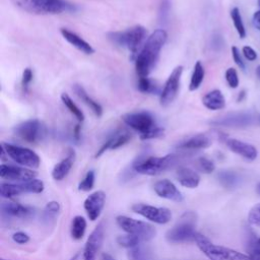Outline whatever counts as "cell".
Masks as SVG:
<instances>
[{
  "instance_id": "obj_28",
  "label": "cell",
  "mask_w": 260,
  "mask_h": 260,
  "mask_svg": "<svg viewBox=\"0 0 260 260\" xmlns=\"http://www.w3.org/2000/svg\"><path fill=\"white\" fill-rule=\"evenodd\" d=\"M86 231V220L81 215H76L72 218L71 226H70V234L73 240H81Z\"/></svg>"
},
{
  "instance_id": "obj_47",
  "label": "cell",
  "mask_w": 260,
  "mask_h": 260,
  "mask_svg": "<svg viewBox=\"0 0 260 260\" xmlns=\"http://www.w3.org/2000/svg\"><path fill=\"white\" fill-rule=\"evenodd\" d=\"M101 260H116V259L108 253H103L101 255Z\"/></svg>"
},
{
  "instance_id": "obj_34",
  "label": "cell",
  "mask_w": 260,
  "mask_h": 260,
  "mask_svg": "<svg viewBox=\"0 0 260 260\" xmlns=\"http://www.w3.org/2000/svg\"><path fill=\"white\" fill-rule=\"evenodd\" d=\"M60 204L57 201H50L46 204L44 210H43V218L46 221H50L56 218L60 212Z\"/></svg>"
},
{
  "instance_id": "obj_51",
  "label": "cell",
  "mask_w": 260,
  "mask_h": 260,
  "mask_svg": "<svg viewBox=\"0 0 260 260\" xmlns=\"http://www.w3.org/2000/svg\"><path fill=\"white\" fill-rule=\"evenodd\" d=\"M256 191L258 194H260V183H258V185L256 186Z\"/></svg>"
},
{
  "instance_id": "obj_29",
  "label": "cell",
  "mask_w": 260,
  "mask_h": 260,
  "mask_svg": "<svg viewBox=\"0 0 260 260\" xmlns=\"http://www.w3.org/2000/svg\"><path fill=\"white\" fill-rule=\"evenodd\" d=\"M204 75H205L204 67L200 61H197L194 65L193 73L191 75V79H190V83H189V89L191 91H194L200 87V85L204 79Z\"/></svg>"
},
{
  "instance_id": "obj_52",
  "label": "cell",
  "mask_w": 260,
  "mask_h": 260,
  "mask_svg": "<svg viewBox=\"0 0 260 260\" xmlns=\"http://www.w3.org/2000/svg\"><path fill=\"white\" fill-rule=\"evenodd\" d=\"M257 3H258V7L260 8V0H257Z\"/></svg>"
},
{
  "instance_id": "obj_33",
  "label": "cell",
  "mask_w": 260,
  "mask_h": 260,
  "mask_svg": "<svg viewBox=\"0 0 260 260\" xmlns=\"http://www.w3.org/2000/svg\"><path fill=\"white\" fill-rule=\"evenodd\" d=\"M219 183L225 188H233L237 185L238 177L232 171H221L217 175Z\"/></svg>"
},
{
  "instance_id": "obj_46",
  "label": "cell",
  "mask_w": 260,
  "mask_h": 260,
  "mask_svg": "<svg viewBox=\"0 0 260 260\" xmlns=\"http://www.w3.org/2000/svg\"><path fill=\"white\" fill-rule=\"evenodd\" d=\"M252 23L254 25V27L258 30H260V9L257 10L252 17Z\"/></svg>"
},
{
  "instance_id": "obj_9",
  "label": "cell",
  "mask_w": 260,
  "mask_h": 260,
  "mask_svg": "<svg viewBox=\"0 0 260 260\" xmlns=\"http://www.w3.org/2000/svg\"><path fill=\"white\" fill-rule=\"evenodd\" d=\"M1 148L4 149L7 156L21 167L28 169H38L40 167V156L29 148L5 142L1 143Z\"/></svg>"
},
{
  "instance_id": "obj_53",
  "label": "cell",
  "mask_w": 260,
  "mask_h": 260,
  "mask_svg": "<svg viewBox=\"0 0 260 260\" xmlns=\"http://www.w3.org/2000/svg\"><path fill=\"white\" fill-rule=\"evenodd\" d=\"M1 260H9V259H4V258H2Z\"/></svg>"
},
{
  "instance_id": "obj_17",
  "label": "cell",
  "mask_w": 260,
  "mask_h": 260,
  "mask_svg": "<svg viewBox=\"0 0 260 260\" xmlns=\"http://www.w3.org/2000/svg\"><path fill=\"white\" fill-rule=\"evenodd\" d=\"M153 190L160 198L175 202H182L184 200L182 192L176 187V185L172 181L168 179H162L155 182L153 185Z\"/></svg>"
},
{
  "instance_id": "obj_42",
  "label": "cell",
  "mask_w": 260,
  "mask_h": 260,
  "mask_svg": "<svg viewBox=\"0 0 260 260\" xmlns=\"http://www.w3.org/2000/svg\"><path fill=\"white\" fill-rule=\"evenodd\" d=\"M32 77H34V74H32V71L30 68H25L22 72V77H21V87L23 90H26L29 83L31 82L32 80Z\"/></svg>"
},
{
  "instance_id": "obj_1",
  "label": "cell",
  "mask_w": 260,
  "mask_h": 260,
  "mask_svg": "<svg viewBox=\"0 0 260 260\" xmlns=\"http://www.w3.org/2000/svg\"><path fill=\"white\" fill-rule=\"evenodd\" d=\"M168 39L165 29H155L145 41L135 59V68L139 77H147L155 66L159 53Z\"/></svg>"
},
{
  "instance_id": "obj_38",
  "label": "cell",
  "mask_w": 260,
  "mask_h": 260,
  "mask_svg": "<svg viewBox=\"0 0 260 260\" xmlns=\"http://www.w3.org/2000/svg\"><path fill=\"white\" fill-rule=\"evenodd\" d=\"M137 88L141 92H146V93L156 91V85L148 77H139L137 82Z\"/></svg>"
},
{
  "instance_id": "obj_14",
  "label": "cell",
  "mask_w": 260,
  "mask_h": 260,
  "mask_svg": "<svg viewBox=\"0 0 260 260\" xmlns=\"http://www.w3.org/2000/svg\"><path fill=\"white\" fill-rule=\"evenodd\" d=\"M37 172L24 167H16L11 165L0 166V177L2 179L13 181V182H23L36 179Z\"/></svg>"
},
{
  "instance_id": "obj_25",
  "label": "cell",
  "mask_w": 260,
  "mask_h": 260,
  "mask_svg": "<svg viewBox=\"0 0 260 260\" xmlns=\"http://www.w3.org/2000/svg\"><path fill=\"white\" fill-rule=\"evenodd\" d=\"M202 104L208 110L217 111L224 108L225 99L219 89H213L203 96Z\"/></svg>"
},
{
  "instance_id": "obj_24",
  "label": "cell",
  "mask_w": 260,
  "mask_h": 260,
  "mask_svg": "<svg viewBox=\"0 0 260 260\" xmlns=\"http://www.w3.org/2000/svg\"><path fill=\"white\" fill-rule=\"evenodd\" d=\"M210 144L211 140L207 135L197 134L178 144V148L183 150H198L207 148L210 146Z\"/></svg>"
},
{
  "instance_id": "obj_45",
  "label": "cell",
  "mask_w": 260,
  "mask_h": 260,
  "mask_svg": "<svg viewBox=\"0 0 260 260\" xmlns=\"http://www.w3.org/2000/svg\"><path fill=\"white\" fill-rule=\"evenodd\" d=\"M242 53L244 55V57L248 60V61H255L257 59V52L250 46H245L242 49Z\"/></svg>"
},
{
  "instance_id": "obj_26",
  "label": "cell",
  "mask_w": 260,
  "mask_h": 260,
  "mask_svg": "<svg viewBox=\"0 0 260 260\" xmlns=\"http://www.w3.org/2000/svg\"><path fill=\"white\" fill-rule=\"evenodd\" d=\"M73 90H74L75 94L93 112V114L96 117H101L103 115V108H102V106L98 102H95L91 96L88 95V93L83 88V86H81L80 84H74Z\"/></svg>"
},
{
  "instance_id": "obj_30",
  "label": "cell",
  "mask_w": 260,
  "mask_h": 260,
  "mask_svg": "<svg viewBox=\"0 0 260 260\" xmlns=\"http://www.w3.org/2000/svg\"><path fill=\"white\" fill-rule=\"evenodd\" d=\"M0 193L3 198H7V199L23 194L18 182L16 183L2 182L0 185Z\"/></svg>"
},
{
  "instance_id": "obj_23",
  "label": "cell",
  "mask_w": 260,
  "mask_h": 260,
  "mask_svg": "<svg viewBox=\"0 0 260 260\" xmlns=\"http://www.w3.org/2000/svg\"><path fill=\"white\" fill-rule=\"evenodd\" d=\"M75 160V152L70 150L66 157L56 164L52 170V178L56 181L63 180L70 172Z\"/></svg>"
},
{
  "instance_id": "obj_18",
  "label": "cell",
  "mask_w": 260,
  "mask_h": 260,
  "mask_svg": "<svg viewBox=\"0 0 260 260\" xmlns=\"http://www.w3.org/2000/svg\"><path fill=\"white\" fill-rule=\"evenodd\" d=\"M225 144L233 152L243 156L248 160H254L258 155L257 148L254 145L246 143L244 141L235 138H228L225 140Z\"/></svg>"
},
{
  "instance_id": "obj_21",
  "label": "cell",
  "mask_w": 260,
  "mask_h": 260,
  "mask_svg": "<svg viewBox=\"0 0 260 260\" xmlns=\"http://www.w3.org/2000/svg\"><path fill=\"white\" fill-rule=\"evenodd\" d=\"M130 138H131V135L127 131H121V132L115 133L100 147V149L95 154V157H100L108 149H117L123 146L130 140Z\"/></svg>"
},
{
  "instance_id": "obj_48",
  "label": "cell",
  "mask_w": 260,
  "mask_h": 260,
  "mask_svg": "<svg viewBox=\"0 0 260 260\" xmlns=\"http://www.w3.org/2000/svg\"><path fill=\"white\" fill-rule=\"evenodd\" d=\"M245 95H246L245 91H244V90L241 91V92L239 93V96H238V102H241V101L243 100V98H245Z\"/></svg>"
},
{
  "instance_id": "obj_41",
  "label": "cell",
  "mask_w": 260,
  "mask_h": 260,
  "mask_svg": "<svg viewBox=\"0 0 260 260\" xmlns=\"http://www.w3.org/2000/svg\"><path fill=\"white\" fill-rule=\"evenodd\" d=\"M248 221L251 224L260 226V203L256 204L251 208L248 214Z\"/></svg>"
},
{
  "instance_id": "obj_2",
  "label": "cell",
  "mask_w": 260,
  "mask_h": 260,
  "mask_svg": "<svg viewBox=\"0 0 260 260\" xmlns=\"http://www.w3.org/2000/svg\"><path fill=\"white\" fill-rule=\"evenodd\" d=\"M14 6L32 14H59L74 11L75 5L66 0H10Z\"/></svg>"
},
{
  "instance_id": "obj_5",
  "label": "cell",
  "mask_w": 260,
  "mask_h": 260,
  "mask_svg": "<svg viewBox=\"0 0 260 260\" xmlns=\"http://www.w3.org/2000/svg\"><path fill=\"white\" fill-rule=\"evenodd\" d=\"M194 242L200 251L210 260H250L249 255L234 249L215 245L202 234L197 233Z\"/></svg>"
},
{
  "instance_id": "obj_3",
  "label": "cell",
  "mask_w": 260,
  "mask_h": 260,
  "mask_svg": "<svg viewBox=\"0 0 260 260\" xmlns=\"http://www.w3.org/2000/svg\"><path fill=\"white\" fill-rule=\"evenodd\" d=\"M122 120L130 128L139 132L140 138L143 140L157 138L164 134V128L155 124L153 117L148 112L128 113L122 116Z\"/></svg>"
},
{
  "instance_id": "obj_20",
  "label": "cell",
  "mask_w": 260,
  "mask_h": 260,
  "mask_svg": "<svg viewBox=\"0 0 260 260\" xmlns=\"http://www.w3.org/2000/svg\"><path fill=\"white\" fill-rule=\"evenodd\" d=\"M178 182L189 189L196 188L200 183V176L194 170L187 167H180L176 172Z\"/></svg>"
},
{
  "instance_id": "obj_49",
  "label": "cell",
  "mask_w": 260,
  "mask_h": 260,
  "mask_svg": "<svg viewBox=\"0 0 260 260\" xmlns=\"http://www.w3.org/2000/svg\"><path fill=\"white\" fill-rule=\"evenodd\" d=\"M256 75H257V77H258L259 80H260V65H258V66L256 67Z\"/></svg>"
},
{
  "instance_id": "obj_11",
  "label": "cell",
  "mask_w": 260,
  "mask_h": 260,
  "mask_svg": "<svg viewBox=\"0 0 260 260\" xmlns=\"http://www.w3.org/2000/svg\"><path fill=\"white\" fill-rule=\"evenodd\" d=\"M131 209L133 212L154 223L166 224L172 219V212L166 207H156L145 203H135L131 206Z\"/></svg>"
},
{
  "instance_id": "obj_22",
  "label": "cell",
  "mask_w": 260,
  "mask_h": 260,
  "mask_svg": "<svg viewBox=\"0 0 260 260\" xmlns=\"http://www.w3.org/2000/svg\"><path fill=\"white\" fill-rule=\"evenodd\" d=\"M60 32L69 44H71L73 47H75L77 50L81 51L82 53H84L86 55H90L94 52V49L91 47V45H89L86 41H84L81 37H79L75 32H73L65 27H62L60 29Z\"/></svg>"
},
{
  "instance_id": "obj_32",
  "label": "cell",
  "mask_w": 260,
  "mask_h": 260,
  "mask_svg": "<svg viewBox=\"0 0 260 260\" xmlns=\"http://www.w3.org/2000/svg\"><path fill=\"white\" fill-rule=\"evenodd\" d=\"M231 18L233 20L234 26L241 39H244L246 37V28L242 19V15L240 12V9L238 7H234L231 10Z\"/></svg>"
},
{
  "instance_id": "obj_43",
  "label": "cell",
  "mask_w": 260,
  "mask_h": 260,
  "mask_svg": "<svg viewBox=\"0 0 260 260\" xmlns=\"http://www.w3.org/2000/svg\"><path fill=\"white\" fill-rule=\"evenodd\" d=\"M231 51H232V56H233V60L235 61V63L238 65V67H240V69L245 70V63L241 56L240 50L236 46H233Z\"/></svg>"
},
{
  "instance_id": "obj_7",
  "label": "cell",
  "mask_w": 260,
  "mask_h": 260,
  "mask_svg": "<svg viewBox=\"0 0 260 260\" xmlns=\"http://www.w3.org/2000/svg\"><path fill=\"white\" fill-rule=\"evenodd\" d=\"M146 28L142 25H135L123 31L111 32L110 39L119 46L127 48L133 55L137 56L141 46L144 45L146 40Z\"/></svg>"
},
{
  "instance_id": "obj_13",
  "label": "cell",
  "mask_w": 260,
  "mask_h": 260,
  "mask_svg": "<svg viewBox=\"0 0 260 260\" xmlns=\"http://www.w3.org/2000/svg\"><path fill=\"white\" fill-rule=\"evenodd\" d=\"M183 73V66L179 65L173 69L171 74L169 75L164 88L160 92V105L166 107L170 105L175 98L177 96L178 89L180 86V81H181V76Z\"/></svg>"
},
{
  "instance_id": "obj_39",
  "label": "cell",
  "mask_w": 260,
  "mask_h": 260,
  "mask_svg": "<svg viewBox=\"0 0 260 260\" xmlns=\"http://www.w3.org/2000/svg\"><path fill=\"white\" fill-rule=\"evenodd\" d=\"M196 165H197V168L204 174H211L215 169L213 161L205 156L199 157L196 161Z\"/></svg>"
},
{
  "instance_id": "obj_15",
  "label": "cell",
  "mask_w": 260,
  "mask_h": 260,
  "mask_svg": "<svg viewBox=\"0 0 260 260\" xmlns=\"http://www.w3.org/2000/svg\"><path fill=\"white\" fill-rule=\"evenodd\" d=\"M105 203H106V193L102 190L94 191L85 198L83 207L90 220L94 221L100 217L105 207Z\"/></svg>"
},
{
  "instance_id": "obj_50",
  "label": "cell",
  "mask_w": 260,
  "mask_h": 260,
  "mask_svg": "<svg viewBox=\"0 0 260 260\" xmlns=\"http://www.w3.org/2000/svg\"><path fill=\"white\" fill-rule=\"evenodd\" d=\"M78 256H79V255H78V253H76V254H75V255H74L70 260H78Z\"/></svg>"
},
{
  "instance_id": "obj_6",
  "label": "cell",
  "mask_w": 260,
  "mask_h": 260,
  "mask_svg": "<svg viewBox=\"0 0 260 260\" xmlns=\"http://www.w3.org/2000/svg\"><path fill=\"white\" fill-rule=\"evenodd\" d=\"M177 161L178 156L175 154H167L164 156H147L135 160L132 165V169L141 175L155 176L173 168Z\"/></svg>"
},
{
  "instance_id": "obj_12",
  "label": "cell",
  "mask_w": 260,
  "mask_h": 260,
  "mask_svg": "<svg viewBox=\"0 0 260 260\" xmlns=\"http://www.w3.org/2000/svg\"><path fill=\"white\" fill-rule=\"evenodd\" d=\"M105 238V226L104 222L101 221L93 229L88 236L83 251L81 260H96L98 253L100 252Z\"/></svg>"
},
{
  "instance_id": "obj_19",
  "label": "cell",
  "mask_w": 260,
  "mask_h": 260,
  "mask_svg": "<svg viewBox=\"0 0 260 260\" xmlns=\"http://www.w3.org/2000/svg\"><path fill=\"white\" fill-rule=\"evenodd\" d=\"M252 122V116L246 113H234L220 119L214 120L211 124L225 127H245Z\"/></svg>"
},
{
  "instance_id": "obj_31",
  "label": "cell",
  "mask_w": 260,
  "mask_h": 260,
  "mask_svg": "<svg viewBox=\"0 0 260 260\" xmlns=\"http://www.w3.org/2000/svg\"><path fill=\"white\" fill-rule=\"evenodd\" d=\"M61 100L63 102V104L65 105V107L69 110V112L80 122H82L84 120V114L82 113V111L76 106V104L72 101V99L69 96V94H67L66 92H63L61 94Z\"/></svg>"
},
{
  "instance_id": "obj_35",
  "label": "cell",
  "mask_w": 260,
  "mask_h": 260,
  "mask_svg": "<svg viewBox=\"0 0 260 260\" xmlns=\"http://www.w3.org/2000/svg\"><path fill=\"white\" fill-rule=\"evenodd\" d=\"M117 243L121 246V247H124V248H127V249H131V248H134L136 246H138L139 244L143 243L141 242L137 237L135 236H132V235H129V234H126V235H123V236H119L117 238Z\"/></svg>"
},
{
  "instance_id": "obj_10",
  "label": "cell",
  "mask_w": 260,
  "mask_h": 260,
  "mask_svg": "<svg viewBox=\"0 0 260 260\" xmlns=\"http://www.w3.org/2000/svg\"><path fill=\"white\" fill-rule=\"evenodd\" d=\"M13 133L19 139L27 143L42 141L47 135L46 126L38 119L26 120L13 128Z\"/></svg>"
},
{
  "instance_id": "obj_4",
  "label": "cell",
  "mask_w": 260,
  "mask_h": 260,
  "mask_svg": "<svg viewBox=\"0 0 260 260\" xmlns=\"http://www.w3.org/2000/svg\"><path fill=\"white\" fill-rule=\"evenodd\" d=\"M197 224V215L193 211L184 212L177 222L167 232L166 239L173 244L194 242Z\"/></svg>"
},
{
  "instance_id": "obj_16",
  "label": "cell",
  "mask_w": 260,
  "mask_h": 260,
  "mask_svg": "<svg viewBox=\"0 0 260 260\" xmlns=\"http://www.w3.org/2000/svg\"><path fill=\"white\" fill-rule=\"evenodd\" d=\"M35 213V208L27 205H22L13 201L1 203V214L3 217L25 219L34 216Z\"/></svg>"
},
{
  "instance_id": "obj_44",
  "label": "cell",
  "mask_w": 260,
  "mask_h": 260,
  "mask_svg": "<svg viewBox=\"0 0 260 260\" xmlns=\"http://www.w3.org/2000/svg\"><path fill=\"white\" fill-rule=\"evenodd\" d=\"M12 240L19 245H24L29 242V236L26 233L19 231V232H15L12 235Z\"/></svg>"
},
{
  "instance_id": "obj_37",
  "label": "cell",
  "mask_w": 260,
  "mask_h": 260,
  "mask_svg": "<svg viewBox=\"0 0 260 260\" xmlns=\"http://www.w3.org/2000/svg\"><path fill=\"white\" fill-rule=\"evenodd\" d=\"M94 181H95L94 172L92 170H90L85 174L84 178L78 184V190L79 191H84V192H87V191L91 190L93 188Z\"/></svg>"
},
{
  "instance_id": "obj_27",
  "label": "cell",
  "mask_w": 260,
  "mask_h": 260,
  "mask_svg": "<svg viewBox=\"0 0 260 260\" xmlns=\"http://www.w3.org/2000/svg\"><path fill=\"white\" fill-rule=\"evenodd\" d=\"M127 256L129 260H154L150 248L143 245L142 243L134 248L128 249Z\"/></svg>"
},
{
  "instance_id": "obj_8",
  "label": "cell",
  "mask_w": 260,
  "mask_h": 260,
  "mask_svg": "<svg viewBox=\"0 0 260 260\" xmlns=\"http://www.w3.org/2000/svg\"><path fill=\"white\" fill-rule=\"evenodd\" d=\"M116 222L126 234L137 237L141 242H148L156 236L155 228L146 221L134 219L126 215H118Z\"/></svg>"
},
{
  "instance_id": "obj_40",
  "label": "cell",
  "mask_w": 260,
  "mask_h": 260,
  "mask_svg": "<svg viewBox=\"0 0 260 260\" xmlns=\"http://www.w3.org/2000/svg\"><path fill=\"white\" fill-rule=\"evenodd\" d=\"M225 80L229 84L230 87L232 88H237L239 85V77H238V72L235 68L230 67L225 70Z\"/></svg>"
},
{
  "instance_id": "obj_36",
  "label": "cell",
  "mask_w": 260,
  "mask_h": 260,
  "mask_svg": "<svg viewBox=\"0 0 260 260\" xmlns=\"http://www.w3.org/2000/svg\"><path fill=\"white\" fill-rule=\"evenodd\" d=\"M248 255L250 260H260V238L253 236L248 244Z\"/></svg>"
}]
</instances>
